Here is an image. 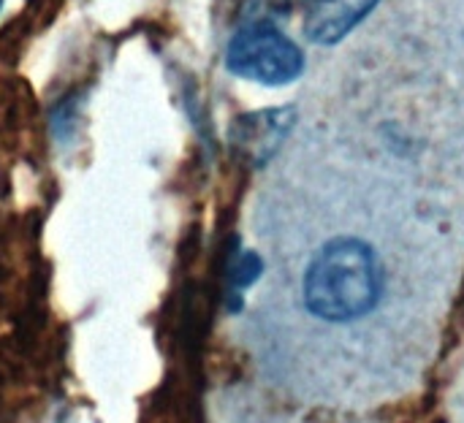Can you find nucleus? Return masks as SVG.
<instances>
[{"instance_id":"3","label":"nucleus","mask_w":464,"mask_h":423,"mask_svg":"<svg viewBox=\"0 0 464 423\" xmlns=\"http://www.w3.org/2000/svg\"><path fill=\"white\" fill-rule=\"evenodd\" d=\"M294 125V109H264L245 114L231 128L234 149L253 166H264Z\"/></svg>"},{"instance_id":"6","label":"nucleus","mask_w":464,"mask_h":423,"mask_svg":"<svg viewBox=\"0 0 464 423\" xmlns=\"http://www.w3.org/2000/svg\"><path fill=\"white\" fill-rule=\"evenodd\" d=\"M288 0H247V24L266 22L275 24V19L285 16Z\"/></svg>"},{"instance_id":"7","label":"nucleus","mask_w":464,"mask_h":423,"mask_svg":"<svg viewBox=\"0 0 464 423\" xmlns=\"http://www.w3.org/2000/svg\"><path fill=\"white\" fill-rule=\"evenodd\" d=\"M0 5H3V0H0Z\"/></svg>"},{"instance_id":"5","label":"nucleus","mask_w":464,"mask_h":423,"mask_svg":"<svg viewBox=\"0 0 464 423\" xmlns=\"http://www.w3.org/2000/svg\"><path fill=\"white\" fill-rule=\"evenodd\" d=\"M261 274V258L256 253H242L234 266H231V285L234 291H242L247 285H253Z\"/></svg>"},{"instance_id":"2","label":"nucleus","mask_w":464,"mask_h":423,"mask_svg":"<svg viewBox=\"0 0 464 423\" xmlns=\"http://www.w3.org/2000/svg\"><path fill=\"white\" fill-rule=\"evenodd\" d=\"M226 65L231 73L261 82V84H288L302 68V49L277 30V24L256 22L245 24L228 43Z\"/></svg>"},{"instance_id":"4","label":"nucleus","mask_w":464,"mask_h":423,"mask_svg":"<svg viewBox=\"0 0 464 423\" xmlns=\"http://www.w3.org/2000/svg\"><path fill=\"white\" fill-rule=\"evenodd\" d=\"M378 3L381 0H304V33L315 43H337Z\"/></svg>"},{"instance_id":"1","label":"nucleus","mask_w":464,"mask_h":423,"mask_svg":"<svg viewBox=\"0 0 464 423\" xmlns=\"http://www.w3.org/2000/svg\"><path fill=\"white\" fill-rule=\"evenodd\" d=\"M381 299V266L370 245L334 239L304 274V304L313 315L345 323L367 315Z\"/></svg>"}]
</instances>
